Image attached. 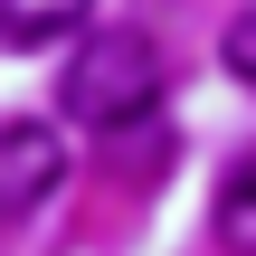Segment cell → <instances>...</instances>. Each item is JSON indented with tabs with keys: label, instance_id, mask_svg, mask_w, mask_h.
Listing matches in <instances>:
<instances>
[{
	"label": "cell",
	"instance_id": "cell-1",
	"mask_svg": "<svg viewBox=\"0 0 256 256\" xmlns=\"http://www.w3.org/2000/svg\"><path fill=\"white\" fill-rule=\"evenodd\" d=\"M162 104V48L142 28H86L66 57V114L86 133H124Z\"/></svg>",
	"mask_w": 256,
	"mask_h": 256
},
{
	"label": "cell",
	"instance_id": "cell-2",
	"mask_svg": "<svg viewBox=\"0 0 256 256\" xmlns=\"http://www.w3.org/2000/svg\"><path fill=\"white\" fill-rule=\"evenodd\" d=\"M57 180H66V142L48 124H0V228L38 218L57 200Z\"/></svg>",
	"mask_w": 256,
	"mask_h": 256
},
{
	"label": "cell",
	"instance_id": "cell-3",
	"mask_svg": "<svg viewBox=\"0 0 256 256\" xmlns=\"http://www.w3.org/2000/svg\"><path fill=\"white\" fill-rule=\"evenodd\" d=\"M95 0H0V48H57L66 28H86Z\"/></svg>",
	"mask_w": 256,
	"mask_h": 256
},
{
	"label": "cell",
	"instance_id": "cell-4",
	"mask_svg": "<svg viewBox=\"0 0 256 256\" xmlns=\"http://www.w3.org/2000/svg\"><path fill=\"white\" fill-rule=\"evenodd\" d=\"M209 228H218V247L228 256H256V152L218 180V200H209Z\"/></svg>",
	"mask_w": 256,
	"mask_h": 256
}]
</instances>
